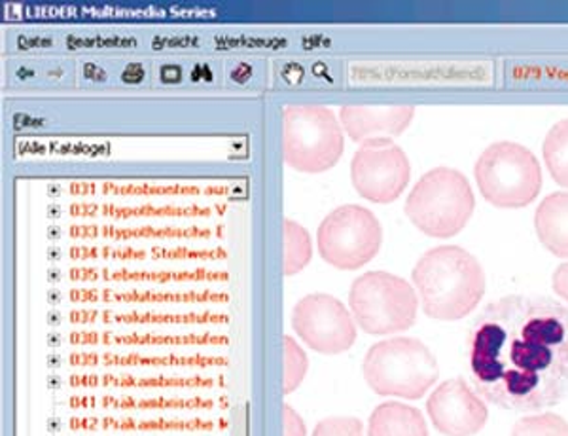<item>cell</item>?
Returning a JSON list of instances; mask_svg holds the SVG:
<instances>
[{
  "mask_svg": "<svg viewBox=\"0 0 568 436\" xmlns=\"http://www.w3.org/2000/svg\"><path fill=\"white\" fill-rule=\"evenodd\" d=\"M535 229L549 253L568 258V192L548 195L538 205Z\"/></svg>",
  "mask_w": 568,
  "mask_h": 436,
  "instance_id": "cell-13",
  "label": "cell"
},
{
  "mask_svg": "<svg viewBox=\"0 0 568 436\" xmlns=\"http://www.w3.org/2000/svg\"><path fill=\"white\" fill-rule=\"evenodd\" d=\"M318 253L337 270H358L374 261L383 245L377 216L362 205H343L329 213L317 232Z\"/></svg>",
  "mask_w": 568,
  "mask_h": 436,
  "instance_id": "cell-8",
  "label": "cell"
},
{
  "mask_svg": "<svg viewBox=\"0 0 568 436\" xmlns=\"http://www.w3.org/2000/svg\"><path fill=\"white\" fill-rule=\"evenodd\" d=\"M292 328L313 352L339 355L356 342L353 313L329 294H307L292 312Z\"/></svg>",
  "mask_w": 568,
  "mask_h": 436,
  "instance_id": "cell-10",
  "label": "cell"
},
{
  "mask_svg": "<svg viewBox=\"0 0 568 436\" xmlns=\"http://www.w3.org/2000/svg\"><path fill=\"white\" fill-rule=\"evenodd\" d=\"M349 306L356 325L374 336L404 333L417 320L419 298L398 275L368 272L353 283Z\"/></svg>",
  "mask_w": 568,
  "mask_h": 436,
  "instance_id": "cell-6",
  "label": "cell"
},
{
  "mask_svg": "<svg viewBox=\"0 0 568 436\" xmlns=\"http://www.w3.org/2000/svg\"><path fill=\"white\" fill-rule=\"evenodd\" d=\"M284 436H307V427L302 416L297 414L291 404L283 406Z\"/></svg>",
  "mask_w": 568,
  "mask_h": 436,
  "instance_id": "cell-20",
  "label": "cell"
},
{
  "mask_svg": "<svg viewBox=\"0 0 568 436\" xmlns=\"http://www.w3.org/2000/svg\"><path fill=\"white\" fill-rule=\"evenodd\" d=\"M544 160L556 183L568 189V120L549 130L544 141Z\"/></svg>",
  "mask_w": 568,
  "mask_h": 436,
  "instance_id": "cell-16",
  "label": "cell"
},
{
  "mask_svg": "<svg viewBox=\"0 0 568 436\" xmlns=\"http://www.w3.org/2000/svg\"><path fill=\"white\" fill-rule=\"evenodd\" d=\"M345 138L336 114L324 104H288L283 111V156L288 168L317 175L343 156Z\"/></svg>",
  "mask_w": 568,
  "mask_h": 436,
  "instance_id": "cell-4",
  "label": "cell"
},
{
  "mask_svg": "<svg viewBox=\"0 0 568 436\" xmlns=\"http://www.w3.org/2000/svg\"><path fill=\"white\" fill-rule=\"evenodd\" d=\"M412 277L423 312L433 320H463L484 298V267L479 266L476 256L455 245H444L423 254Z\"/></svg>",
  "mask_w": 568,
  "mask_h": 436,
  "instance_id": "cell-2",
  "label": "cell"
},
{
  "mask_svg": "<svg viewBox=\"0 0 568 436\" xmlns=\"http://www.w3.org/2000/svg\"><path fill=\"white\" fill-rule=\"evenodd\" d=\"M366 384L382 397L417 400L438 379V363L420 339L390 338L377 342L362 363Z\"/></svg>",
  "mask_w": 568,
  "mask_h": 436,
  "instance_id": "cell-3",
  "label": "cell"
},
{
  "mask_svg": "<svg viewBox=\"0 0 568 436\" xmlns=\"http://www.w3.org/2000/svg\"><path fill=\"white\" fill-rule=\"evenodd\" d=\"M284 376L283 393L291 395L294 391L304 384L307 371H310V358L305 355L304 347L297 344L292 336H284Z\"/></svg>",
  "mask_w": 568,
  "mask_h": 436,
  "instance_id": "cell-17",
  "label": "cell"
},
{
  "mask_svg": "<svg viewBox=\"0 0 568 436\" xmlns=\"http://www.w3.org/2000/svg\"><path fill=\"white\" fill-rule=\"evenodd\" d=\"M284 258L283 270L286 277H294L304 267L310 266L313 258V243L307 230L296 221H283Z\"/></svg>",
  "mask_w": 568,
  "mask_h": 436,
  "instance_id": "cell-15",
  "label": "cell"
},
{
  "mask_svg": "<svg viewBox=\"0 0 568 436\" xmlns=\"http://www.w3.org/2000/svg\"><path fill=\"white\" fill-rule=\"evenodd\" d=\"M368 436H428V427L417 408L390 400L369 416Z\"/></svg>",
  "mask_w": 568,
  "mask_h": 436,
  "instance_id": "cell-14",
  "label": "cell"
},
{
  "mask_svg": "<svg viewBox=\"0 0 568 436\" xmlns=\"http://www.w3.org/2000/svg\"><path fill=\"white\" fill-rule=\"evenodd\" d=\"M511 436H568V424L556 414L524 417L517 422Z\"/></svg>",
  "mask_w": 568,
  "mask_h": 436,
  "instance_id": "cell-18",
  "label": "cell"
},
{
  "mask_svg": "<svg viewBox=\"0 0 568 436\" xmlns=\"http://www.w3.org/2000/svg\"><path fill=\"white\" fill-rule=\"evenodd\" d=\"M554 291L568 302V262L557 267L554 274Z\"/></svg>",
  "mask_w": 568,
  "mask_h": 436,
  "instance_id": "cell-21",
  "label": "cell"
},
{
  "mask_svg": "<svg viewBox=\"0 0 568 436\" xmlns=\"http://www.w3.org/2000/svg\"><path fill=\"white\" fill-rule=\"evenodd\" d=\"M412 165L393 139H372L361 144L351 162L356 192L372 203H393L407 189Z\"/></svg>",
  "mask_w": 568,
  "mask_h": 436,
  "instance_id": "cell-9",
  "label": "cell"
},
{
  "mask_svg": "<svg viewBox=\"0 0 568 436\" xmlns=\"http://www.w3.org/2000/svg\"><path fill=\"white\" fill-rule=\"evenodd\" d=\"M468 368L479 395L532 412L568 397V310L544 296H506L474 321Z\"/></svg>",
  "mask_w": 568,
  "mask_h": 436,
  "instance_id": "cell-1",
  "label": "cell"
},
{
  "mask_svg": "<svg viewBox=\"0 0 568 436\" xmlns=\"http://www.w3.org/2000/svg\"><path fill=\"white\" fill-rule=\"evenodd\" d=\"M414 118L415 109L409 104H349L339 111L343 130L356 143H366L372 139L396 138L409 128Z\"/></svg>",
  "mask_w": 568,
  "mask_h": 436,
  "instance_id": "cell-12",
  "label": "cell"
},
{
  "mask_svg": "<svg viewBox=\"0 0 568 436\" xmlns=\"http://www.w3.org/2000/svg\"><path fill=\"white\" fill-rule=\"evenodd\" d=\"M434 427L446 436H471L487 424V406L465 379H447L426 400Z\"/></svg>",
  "mask_w": 568,
  "mask_h": 436,
  "instance_id": "cell-11",
  "label": "cell"
},
{
  "mask_svg": "<svg viewBox=\"0 0 568 436\" xmlns=\"http://www.w3.org/2000/svg\"><path fill=\"white\" fill-rule=\"evenodd\" d=\"M311 436H364V425L358 417H326Z\"/></svg>",
  "mask_w": 568,
  "mask_h": 436,
  "instance_id": "cell-19",
  "label": "cell"
},
{
  "mask_svg": "<svg viewBox=\"0 0 568 436\" xmlns=\"http://www.w3.org/2000/svg\"><path fill=\"white\" fill-rule=\"evenodd\" d=\"M476 200L470 183L459 171L436 168L420 176L406 200V215L430 237H453L474 215Z\"/></svg>",
  "mask_w": 568,
  "mask_h": 436,
  "instance_id": "cell-5",
  "label": "cell"
},
{
  "mask_svg": "<svg viewBox=\"0 0 568 436\" xmlns=\"http://www.w3.org/2000/svg\"><path fill=\"white\" fill-rule=\"evenodd\" d=\"M476 183L485 200L497 207H527L540 194L542 171L529 149L504 141L479 156Z\"/></svg>",
  "mask_w": 568,
  "mask_h": 436,
  "instance_id": "cell-7",
  "label": "cell"
}]
</instances>
